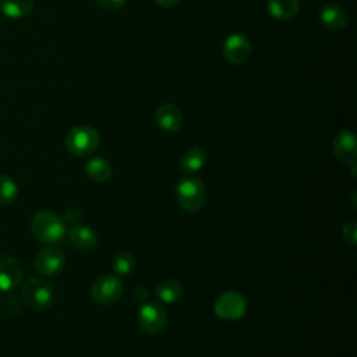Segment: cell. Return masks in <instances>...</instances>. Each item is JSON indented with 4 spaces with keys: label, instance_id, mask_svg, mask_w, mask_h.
Listing matches in <instances>:
<instances>
[{
    "label": "cell",
    "instance_id": "cell-1",
    "mask_svg": "<svg viewBox=\"0 0 357 357\" xmlns=\"http://www.w3.org/2000/svg\"><path fill=\"white\" fill-rule=\"evenodd\" d=\"M31 231L43 244H56L66 236L63 218L50 211H39L31 219Z\"/></svg>",
    "mask_w": 357,
    "mask_h": 357
},
{
    "label": "cell",
    "instance_id": "cell-2",
    "mask_svg": "<svg viewBox=\"0 0 357 357\" xmlns=\"http://www.w3.org/2000/svg\"><path fill=\"white\" fill-rule=\"evenodd\" d=\"M100 142L96 128L86 124L73 127L66 135V148L75 156H88L93 153Z\"/></svg>",
    "mask_w": 357,
    "mask_h": 357
},
{
    "label": "cell",
    "instance_id": "cell-3",
    "mask_svg": "<svg viewBox=\"0 0 357 357\" xmlns=\"http://www.w3.org/2000/svg\"><path fill=\"white\" fill-rule=\"evenodd\" d=\"M204 183L197 177H181L176 185V198L178 205L187 212H197L205 202Z\"/></svg>",
    "mask_w": 357,
    "mask_h": 357
},
{
    "label": "cell",
    "instance_id": "cell-4",
    "mask_svg": "<svg viewBox=\"0 0 357 357\" xmlns=\"http://www.w3.org/2000/svg\"><path fill=\"white\" fill-rule=\"evenodd\" d=\"M54 298V290L49 282L42 278H29L21 290L22 303L36 311L50 307Z\"/></svg>",
    "mask_w": 357,
    "mask_h": 357
},
{
    "label": "cell",
    "instance_id": "cell-5",
    "mask_svg": "<svg viewBox=\"0 0 357 357\" xmlns=\"http://www.w3.org/2000/svg\"><path fill=\"white\" fill-rule=\"evenodd\" d=\"M213 310L219 318L227 319V321H236L244 317L247 311V303L240 293L225 291L216 298Z\"/></svg>",
    "mask_w": 357,
    "mask_h": 357
},
{
    "label": "cell",
    "instance_id": "cell-6",
    "mask_svg": "<svg viewBox=\"0 0 357 357\" xmlns=\"http://www.w3.org/2000/svg\"><path fill=\"white\" fill-rule=\"evenodd\" d=\"M123 283L114 275H103L98 278L91 287V294L93 300L100 304H113L119 301L123 296Z\"/></svg>",
    "mask_w": 357,
    "mask_h": 357
},
{
    "label": "cell",
    "instance_id": "cell-7",
    "mask_svg": "<svg viewBox=\"0 0 357 357\" xmlns=\"http://www.w3.org/2000/svg\"><path fill=\"white\" fill-rule=\"evenodd\" d=\"M138 325L144 332L148 333H156L163 329L167 321L166 310L162 307V304L156 301H148L144 303L138 311L137 317Z\"/></svg>",
    "mask_w": 357,
    "mask_h": 357
},
{
    "label": "cell",
    "instance_id": "cell-8",
    "mask_svg": "<svg viewBox=\"0 0 357 357\" xmlns=\"http://www.w3.org/2000/svg\"><path fill=\"white\" fill-rule=\"evenodd\" d=\"M66 262V255L61 250L56 247H45L38 251L35 257V268L39 273L45 276H54L57 275Z\"/></svg>",
    "mask_w": 357,
    "mask_h": 357
},
{
    "label": "cell",
    "instance_id": "cell-9",
    "mask_svg": "<svg viewBox=\"0 0 357 357\" xmlns=\"http://www.w3.org/2000/svg\"><path fill=\"white\" fill-rule=\"evenodd\" d=\"M22 266L20 261L11 255L0 254V290L11 291L22 280Z\"/></svg>",
    "mask_w": 357,
    "mask_h": 357
},
{
    "label": "cell",
    "instance_id": "cell-10",
    "mask_svg": "<svg viewBox=\"0 0 357 357\" xmlns=\"http://www.w3.org/2000/svg\"><path fill=\"white\" fill-rule=\"evenodd\" d=\"M223 57L230 64H243L251 53V43L247 36L241 33H231L223 43Z\"/></svg>",
    "mask_w": 357,
    "mask_h": 357
},
{
    "label": "cell",
    "instance_id": "cell-11",
    "mask_svg": "<svg viewBox=\"0 0 357 357\" xmlns=\"http://www.w3.org/2000/svg\"><path fill=\"white\" fill-rule=\"evenodd\" d=\"M333 155L343 163H354L357 156L356 137L351 131H340L332 142Z\"/></svg>",
    "mask_w": 357,
    "mask_h": 357
},
{
    "label": "cell",
    "instance_id": "cell-12",
    "mask_svg": "<svg viewBox=\"0 0 357 357\" xmlns=\"http://www.w3.org/2000/svg\"><path fill=\"white\" fill-rule=\"evenodd\" d=\"M318 15L321 24L331 31L343 29L349 21L346 10L335 3H326L325 6H322Z\"/></svg>",
    "mask_w": 357,
    "mask_h": 357
},
{
    "label": "cell",
    "instance_id": "cell-13",
    "mask_svg": "<svg viewBox=\"0 0 357 357\" xmlns=\"http://www.w3.org/2000/svg\"><path fill=\"white\" fill-rule=\"evenodd\" d=\"M155 121L163 131L174 132L180 128L183 116L180 109L173 103H162L155 112Z\"/></svg>",
    "mask_w": 357,
    "mask_h": 357
},
{
    "label": "cell",
    "instance_id": "cell-14",
    "mask_svg": "<svg viewBox=\"0 0 357 357\" xmlns=\"http://www.w3.org/2000/svg\"><path fill=\"white\" fill-rule=\"evenodd\" d=\"M68 238H70V243L75 248H79L82 251L92 250L96 245V243H98L96 233L91 227L81 226V225L73 226L68 230Z\"/></svg>",
    "mask_w": 357,
    "mask_h": 357
},
{
    "label": "cell",
    "instance_id": "cell-15",
    "mask_svg": "<svg viewBox=\"0 0 357 357\" xmlns=\"http://www.w3.org/2000/svg\"><path fill=\"white\" fill-rule=\"evenodd\" d=\"M32 11V0H0V14L7 18L21 20L31 15Z\"/></svg>",
    "mask_w": 357,
    "mask_h": 357
},
{
    "label": "cell",
    "instance_id": "cell-16",
    "mask_svg": "<svg viewBox=\"0 0 357 357\" xmlns=\"http://www.w3.org/2000/svg\"><path fill=\"white\" fill-rule=\"evenodd\" d=\"M85 173L95 183H105L112 177L113 169L107 159L92 158L85 163Z\"/></svg>",
    "mask_w": 357,
    "mask_h": 357
},
{
    "label": "cell",
    "instance_id": "cell-17",
    "mask_svg": "<svg viewBox=\"0 0 357 357\" xmlns=\"http://www.w3.org/2000/svg\"><path fill=\"white\" fill-rule=\"evenodd\" d=\"M266 10L273 18L290 20L298 13L300 3L298 0H268Z\"/></svg>",
    "mask_w": 357,
    "mask_h": 357
},
{
    "label": "cell",
    "instance_id": "cell-18",
    "mask_svg": "<svg viewBox=\"0 0 357 357\" xmlns=\"http://www.w3.org/2000/svg\"><path fill=\"white\" fill-rule=\"evenodd\" d=\"M205 160H206V156H205L204 149L199 148V146H192L181 155L180 169L184 173L191 174V173H195V172L201 170L205 165Z\"/></svg>",
    "mask_w": 357,
    "mask_h": 357
},
{
    "label": "cell",
    "instance_id": "cell-19",
    "mask_svg": "<svg viewBox=\"0 0 357 357\" xmlns=\"http://www.w3.org/2000/svg\"><path fill=\"white\" fill-rule=\"evenodd\" d=\"M155 294L160 301L170 304V303H176L177 300L181 298L183 287L177 280L167 279V280H163L158 284V287L155 290Z\"/></svg>",
    "mask_w": 357,
    "mask_h": 357
},
{
    "label": "cell",
    "instance_id": "cell-20",
    "mask_svg": "<svg viewBox=\"0 0 357 357\" xmlns=\"http://www.w3.org/2000/svg\"><path fill=\"white\" fill-rule=\"evenodd\" d=\"M18 197V187L15 181L6 176L0 174V205H10Z\"/></svg>",
    "mask_w": 357,
    "mask_h": 357
},
{
    "label": "cell",
    "instance_id": "cell-21",
    "mask_svg": "<svg viewBox=\"0 0 357 357\" xmlns=\"http://www.w3.org/2000/svg\"><path fill=\"white\" fill-rule=\"evenodd\" d=\"M112 266L117 275H130L132 272V269L135 268V258L132 257V254H130L127 251L119 252L114 257Z\"/></svg>",
    "mask_w": 357,
    "mask_h": 357
},
{
    "label": "cell",
    "instance_id": "cell-22",
    "mask_svg": "<svg viewBox=\"0 0 357 357\" xmlns=\"http://www.w3.org/2000/svg\"><path fill=\"white\" fill-rule=\"evenodd\" d=\"M21 307H22V300L17 294L10 293L6 296V310L8 311L10 315H18L21 312Z\"/></svg>",
    "mask_w": 357,
    "mask_h": 357
},
{
    "label": "cell",
    "instance_id": "cell-23",
    "mask_svg": "<svg viewBox=\"0 0 357 357\" xmlns=\"http://www.w3.org/2000/svg\"><path fill=\"white\" fill-rule=\"evenodd\" d=\"M342 236L347 243H350L351 245H356V243H357V223L354 220L347 222L342 229Z\"/></svg>",
    "mask_w": 357,
    "mask_h": 357
},
{
    "label": "cell",
    "instance_id": "cell-24",
    "mask_svg": "<svg viewBox=\"0 0 357 357\" xmlns=\"http://www.w3.org/2000/svg\"><path fill=\"white\" fill-rule=\"evenodd\" d=\"M96 3L106 11H114L126 4V0H96Z\"/></svg>",
    "mask_w": 357,
    "mask_h": 357
},
{
    "label": "cell",
    "instance_id": "cell-25",
    "mask_svg": "<svg viewBox=\"0 0 357 357\" xmlns=\"http://www.w3.org/2000/svg\"><path fill=\"white\" fill-rule=\"evenodd\" d=\"M79 216H81V212L77 209V208H70L64 212V216H63V220L64 223H77L79 220Z\"/></svg>",
    "mask_w": 357,
    "mask_h": 357
},
{
    "label": "cell",
    "instance_id": "cell-26",
    "mask_svg": "<svg viewBox=\"0 0 357 357\" xmlns=\"http://www.w3.org/2000/svg\"><path fill=\"white\" fill-rule=\"evenodd\" d=\"M148 296V290L144 287V286H137L134 289V298L138 300V301H144Z\"/></svg>",
    "mask_w": 357,
    "mask_h": 357
},
{
    "label": "cell",
    "instance_id": "cell-27",
    "mask_svg": "<svg viewBox=\"0 0 357 357\" xmlns=\"http://www.w3.org/2000/svg\"><path fill=\"white\" fill-rule=\"evenodd\" d=\"M158 6H160V7H165V8H170V7H173V6H176L180 0H153Z\"/></svg>",
    "mask_w": 357,
    "mask_h": 357
}]
</instances>
